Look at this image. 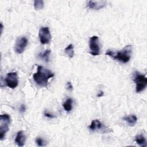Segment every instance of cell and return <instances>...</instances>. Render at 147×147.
I'll return each mask as SVG.
<instances>
[{"mask_svg":"<svg viewBox=\"0 0 147 147\" xmlns=\"http://www.w3.org/2000/svg\"><path fill=\"white\" fill-rule=\"evenodd\" d=\"M51 51L50 49H47L43 53H39L38 56L40 59H42L45 62L48 63L49 61V56L51 55Z\"/></svg>","mask_w":147,"mask_h":147,"instance_id":"cell-14","label":"cell"},{"mask_svg":"<svg viewBox=\"0 0 147 147\" xmlns=\"http://www.w3.org/2000/svg\"><path fill=\"white\" fill-rule=\"evenodd\" d=\"M26 136L24 133V131L20 130L17 132L16 137L15 138V143L18 146H23L26 142Z\"/></svg>","mask_w":147,"mask_h":147,"instance_id":"cell-11","label":"cell"},{"mask_svg":"<svg viewBox=\"0 0 147 147\" xmlns=\"http://www.w3.org/2000/svg\"><path fill=\"white\" fill-rule=\"evenodd\" d=\"M65 54L69 57L72 58L74 56V45L72 44H69L64 49Z\"/></svg>","mask_w":147,"mask_h":147,"instance_id":"cell-16","label":"cell"},{"mask_svg":"<svg viewBox=\"0 0 147 147\" xmlns=\"http://www.w3.org/2000/svg\"><path fill=\"white\" fill-rule=\"evenodd\" d=\"M66 88L69 91H72L73 89V86L70 82H68L66 84Z\"/></svg>","mask_w":147,"mask_h":147,"instance_id":"cell-20","label":"cell"},{"mask_svg":"<svg viewBox=\"0 0 147 147\" xmlns=\"http://www.w3.org/2000/svg\"><path fill=\"white\" fill-rule=\"evenodd\" d=\"M3 24L1 22V33H2V30H3Z\"/></svg>","mask_w":147,"mask_h":147,"instance_id":"cell-23","label":"cell"},{"mask_svg":"<svg viewBox=\"0 0 147 147\" xmlns=\"http://www.w3.org/2000/svg\"><path fill=\"white\" fill-rule=\"evenodd\" d=\"M123 120L126 121V123L130 126H134L137 122V118L135 115L130 114L125 116L123 118Z\"/></svg>","mask_w":147,"mask_h":147,"instance_id":"cell-12","label":"cell"},{"mask_svg":"<svg viewBox=\"0 0 147 147\" xmlns=\"http://www.w3.org/2000/svg\"><path fill=\"white\" fill-rule=\"evenodd\" d=\"M26 110V107L24 105H21L20 107V112L21 113H24L25 111Z\"/></svg>","mask_w":147,"mask_h":147,"instance_id":"cell-21","label":"cell"},{"mask_svg":"<svg viewBox=\"0 0 147 147\" xmlns=\"http://www.w3.org/2000/svg\"><path fill=\"white\" fill-rule=\"evenodd\" d=\"M133 81L136 84V91L140 93L144 91L147 86V78L145 75L136 71L134 73Z\"/></svg>","mask_w":147,"mask_h":147,"instance_id":"cell-3","label":"cell"},{"mask_svg":"<svg viewBox=\"0 0 147 147\" xmlns=\"http://www.w3.org/2000/svg\"><path fill=\"white\" fill-rule=\"evenodd\" d=\"M54 76V74L51 71L45 68L42 66L38 65L37 72L33 74V78L37 85L41 87H47L48 80Z\"/></svg>","mask_w":147,"mask_h":147,"instance_id":"cell-1","label":"cell"},{"mask_svg":"<svg viewBox=\"0 0 147 147\" xmlns=\"http://www.w3.org/2000/svg\"><path fill=\"white\" fill-rule=\"evenodd\" d=\"M89 47L90 54L92 56H98L100 54V47L98 36H94L90 37L89 40Z\"/></svg>","mask_w":147,"mask_h":147,"instance_id":"cell-6","label":"cell"},{"mask_svg":"<svg viewBox=\"0 0 147 147\" xmlns=\"http://www.w3.org/2000/svg\"><path fill=\"white\" fill-rule=\"evenodd\" d=\"M18 77L16 72H9L5 78L6 86L11 89L16 88L18 85Z\"/></svg>","mask_w":147,"mask_h":147,"instance_id":"cell-5","label":"cell"},{"mask_svg":"<svg viewBox=\"0 0 147 147\" xmlns=\"http://www.w3.org/2000/svg\"><path fill=\"white\" fill-rule=\"evenodd\" d=\"M131 51V45H127L125 46L122 49L116 52H114L108 50L105 54L112 57L114 60H118L123 63H127L130 59Z\"/></svg>","mask_w":147,"mask_h":147,"instance_id":"cell-2","label":"cell"},{"mask_svg":"<svg viewBox=\"0 0 147 147\" xmlns=\"http://www.w3.org/2000/svg\"><path fill=\"white\" fill-rule=\"evenodd\" d=\"M106 1H89L87 3V7L91 9L99 10L107 5Z\"/></svg>","mask_w":147,"mask_h":147,"instance_id":"cell-10","label":"cell"},{"mask_svg":"<svg viewBox=\"0 0 147 147\" xmlns=\"http://www.w3.org/2000/svg\"><path fill=\"white\" fill-rule=\"evenodd\" d=\"M10 123V117L7 114L0 115V140H3L6 133L9 131V124Z\"/></svg>","mask_w":147,"mask_h":147,"instance_id":"cell-4","label":"cell"},{"mask_svg":"<svg viewBox=\"0 0 147 147\" xmlns=\"http://www.w3.org/2000/svg\"><path fill=\"white\" fill-rule=\"evenodd\" d=\"M44 115H45L46 117H47V118H51V119H52V118H55V116L54 115H53V114H51V113H48V112L47 111H44Z\"/></svg>","mask_w":147,"mask_h":147,"instance_id":"cell-19","label":"cell"},{"mask_svg":"<svg viewBox=\"0 0 147 147\" xmlns=\"http://www.w3.org/2000/svg\"><path fill=\"white\" fill-rule=\"evenodd\" d=\"M34 7L36 10L42 9L44 7V1L42 0H35L34 1Z\"/></svg>","mask_w":147,"mask_h":147,"instance_id":"cell-17","label":"cell"},{"mask_svg":"<svg viewBox=\"0 0 147 147\" xmlns=\"http://www.w3.org/2000/svg\"><path fill=\"white\" fill-rule=\"evenodd\" d=\"M103 95V92L102 91H100L99 94L97 95V96L98 97H100V96H102Z\"/></svg>","mask_w":147,"mask_h":147,"instance_id":"cell-22","label":"cell"},{"mask_svg":"<svg viewBox=\"0 0 147 147\" xmlns=\"http://www.w3.org/2000/svg\"><path fill=\"white\" fill-rule=\"evenodd\" d=\"M36 142L37 144V145L39 146H44L46 145L45 142L43 140L42 138L40 137H37L36 139Z\"/></svg>","mask_w":147,"mask_h":147,"instance_id":"cell-18","label":"cell"},{"mask_svg":"<svg viewBox=\"0 0 147 147\" xmlns=\"http://www.w3.org/2000/svg\"><path fill=\"white\" fill-rule=\"evenodd\" d=\"M28 43V39L24 37H18L16 42L14 46V50L18 54H21L26 48Z\"/></svg>","mask_w":147,"mask_h":147,"instance_id":"cell-8","label":"cell"},{"mask_svg":"<svg viewBox=\"0 0 147 147\" xmlns=\"http://www.w3.org/2000/svg\"><path fill=\"white\" fill-rule=\"evenodd\" d=\"M40 41L42 44H48L51 40V34L48 27H41L38 32Z\"/></svg>","mask_w":147,"mask_h":147,"instance_id":"cell-7","label":"cell"},{"mask_svg":"<svg viewBox=\"0 0 147 147\" xmlns=\"http://www.w3.org/2000/svg\"><path fill=\"white\" fill-rule=\"evenodd\" d=\"M135 141L141 147H146L147 145L146 138L142 134L137 135L135 137Z\"/></svg>","mask_w":147,"mask_h":147,"instance_id":"cell-13","label":"cell"},{"mask_svg":"<svg viewBox=\"0 0 147 147\" xmlns=\"http://www.w3.org/2000/svg\"><path fill=\"white\" fill-rule=\"evenodd\" d=\"M89 129L92 131L95 130H105L106 132H109V128H107L103 123H102L98 119L92 120L90 125L88 126Z\"/></svg>","mask_w":147,"mask_h":147,"instance_id":"cell-9","label":"cell"},{"mask_svg":"<svg viewBox=\"0 0 147 147\" xmlns=\"http://www.w3.org/2000/svg\"><path fill=\"white\" fill-rule=\"evenodd\" d=\"M72 102L73 100L71 98L67 99L65 102L63 104V107L64 109L67 112H70L72 109Z\"/></svg>","mask_w":147,"mask_h":147,"instance_id":"cell-15","label":"cell"}]
</instances>
